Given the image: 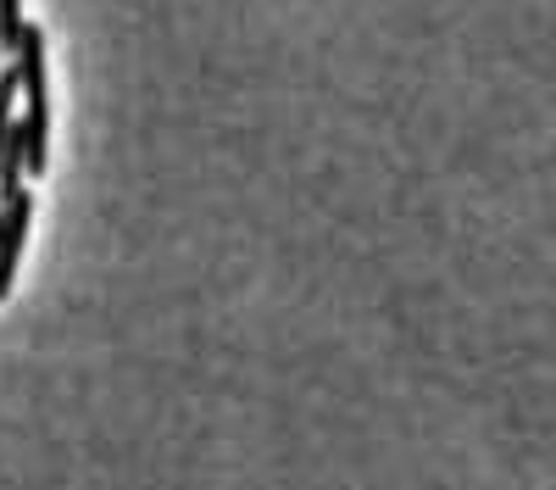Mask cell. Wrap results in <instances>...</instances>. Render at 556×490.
I'll return each mask as SVG.
<instances>
[{
  "instance_id": "obj_1",
  "label": "cell",
  "mask_w": 556,
  "mask_h": 490,
  "mask_svg": "<svg viewBox=\"0 0 556 490\" xmlns=\"http://www.w3.org/2000/svg\"><path fill=\"white\" fill-rule=\"evenodd\" d=\"M28 223H34L28 190L0 201V296H12V285H17V256H23V240H28Z\"/></svg>"
},
{
  "instance_id": "obj_2",
  "label": "cell",
  "mask_w": 556,
  "mask_h": 490,
  "mask_svg": "<svg viewBox=\"0 0 556 490\" xmlns=\"http://www.w3.org/2000/svg\"><path fill=\"white\" fill-rule=\"evenodd\" d=\"M17 190H28V173H23V128H17V117H0V201H12Z\"/></svg>"
},
{
  "instance_id": "obj_3",
  "label": "cell",
  "mask_w": 556,
  "mask_h": 490,
  "mask_svg": "<svg viewBox=\"0 0 556 490\" xmlns=\"http://www.w3.org/2000/svg\"><path fill=\"white\" fill-rule=\"evenodd\" d=\"M23 39V0H0V62H12Z\"/></svg>"
}]
</instances>
